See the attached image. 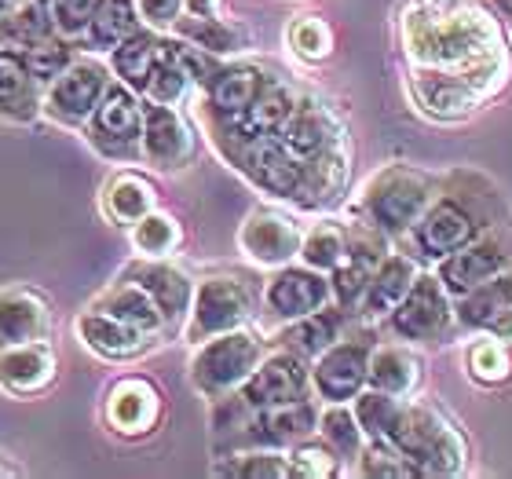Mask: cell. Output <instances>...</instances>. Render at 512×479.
Returning <instances> with one entry per match:
<instances>
[{
  "label": "cell",
  "instance_id": "cell-1",
  "mask_svg": "<svg viewBox=\"0 0 512 479\" xmlns=\"http://www.w3.org/2000/svg\"><path fill=\"white\" fill-rule=\"evenodd\" d=\"M406 44L421 66L447 70L450 63H465L476 55H494V37L487 33L483 15H472L465 8L439 11L436 4L417 8L406 19Z\"/></svg>",
  "mask_w": 512,
  "mask_h": 479
},
{
  "label": "cell",
  "instance_id": "cell-2",
  "mask_svg": "<svg viewBox=\"0 0 512 479\" xmlns=\"http://www.w3.org/2000/svg\"><path fill=\"white\" fill-rule=\"evenodd\" d=\"M388 443L421 476H447V472H458L461 461H465V443L454 432V425L447 417H439L432 406L421 403L399 406V417H395L392 432H388Z\"/></svg>",
  "mask_w": 512,
  "mask_h": 479
},
{
  "label": "cell",
  "instance_id": "cell-3",
  "mask_svg": "<svg viewBox=\"0 0 512 479\" xmlns=\"http://www.w3.org/2000/svg\"><path fill=\"white\" fill-rule=\"evenodd\" d=\"M432 198L436 194H432V180L425 172L410 169V165H384L374 180L366 183L363 198H359V213L377 231L399 238L421 220Z\"/></svg>",
  "mask_w": 512,
  "mask_h": 479
},
{
  "label": "cell",
  "instance_id": "cell-4",
  "mask_svg": "<svg viewBox=\"0 0 512 479\" xmlns=\"http://www.w3.org/2000/svg\"><path fill=\"white\" fill-rule=\"evenodd\" d=\"M264 359V344L256 333H249L246 326L227 333H216L209 341L198 344V352L191 359V388L202 399L216 403L224 395L238 392L246 377L256 370V362Z\"/></svg>",
  "mask_w": 512,
  "mask_h": 479
},
{
  "label": "cell",
  "instance_id": "cell-5",
  "mask_svg": "<svg viewBox=\"0 0 512 479\" xmlns=\"http://www.w3.org/2000/svg\"><path fill=\"white\" fill-rule=\"evenodd\" d=\"M85 139L99 158L118 165L143 161V99L121 81H110L107 96L85 121Z\"/></svg>",
  "mask_w": 512,
  "mask_h": 479
},
{
  "label": "cell",
  "instance_id": "cell-6",
  "mask_svg": "<svg viewBox=\"0 0 512 479\" xmlns=\"http://www.w3.org/2000/svg\"><path fill=\"white\" fill-rule=\"evenodd\" d=\"M253 289L238 275H213L202 286H194L191 311H187V330L183 337L191 344H202L216 333L238 330L253 319Z\"/></svg>",
  "mask_w": 512,
  "mask_h": 479
},
{
  "label": "cell",
  "instance_id": "cell-7",
  "mask_svg": "<svg viewBox=\"0 0 512 479\" xmlns=\"http://www.w3.org/2000/svg\"><path fill=\"white\" fill-rule=\"evenodd\" d=\"M110 66L99 59H74L52 85L44 88V118H52L63 128H85L92 110L110 88Z\"/></svg>",
  "mask_w": 512,
  "mask_h": 479
},
{
  "label": "cell",
  "instance_id": "cell-8",
  "mask_svg": "<svg viewBox=\"0 0 512 479\" xmlns=\"http://www.w3.org/2000/svg\"><path fill=\"white\" fill-rule=\"evenodd\" d=\"M454 322V297L443 289L439 275H417L403 304L388 315V326L399 341H443Z\"/></svg>",
  "mask_w": 512,
  "mask_h": 479
},
{
  "label": "cell",
  "instance_id": "cell-9",
  "mask_svg": "<svg viewBox=\"0 0 512 479\" xmlns=\"http://www.w3.org/2000/svg\"><path fill=\"white\" fill-rule=\"evenodd\" d=\"M370 352H374V344L366 337H341L322 355H315L311 388L319 392V399L352 403L355 395L366 388V377H370Z\"/></svg>",
  "mask_w": 512,
  "mask_h": 479
},
{
  "label": "cell",
  "instance_id": "cell-10",
  "mask_svg": "<svg viewBox=\"0 0 512 479\" xmlns=\"http://www.w3.org/2000/svg\"><path fill=\"white\" fill-rule=\"evenodd\" d=\"M480 227L483 224L469 205L461 202V194H443V198H432V205L410 231H414L417 253L425 260H443V256L458 253L461 245H469L480 235Z\"/></svg>",
  "mask_w": 512,
  "mask_h": 479
},
{
  "label": "cell",
  "instance_id": "cell-11",
  "mask_svg": "<svg viewBox=\"0 0 512 479\" xmlns=\"http://www.w3.org/2000/svg\"><path fill=\"white\" fill-rule=\"evenodd\" d=\"M165 414V399H161L158 384L147 377H121L107 388L103 399V421L114 436L121 439H143L161 425Z\"/></svg>",
  "mask_w": 512,
  "mask_h": 479
},
{
  "label": "cell",
  "instance_id": "cell-12",
  "mask_svg": "<svg viewBox=\"0 0 512 479\" xmlns=\"http://www.w3.org/2000/svg\"><path fill=\"white\" fill-rule=\"evenodd\" d=\"M308 388H311L308 359L278 348L275 355L256 362V370L238 388V395H242V403L249 410H264V406H286V403H297V399H308Z\"/></svg>",
  "mask_w": 512,
  "mask_h": 479
},
{
  "label": "cell",
  "instance_id": "cell-13",
  "mask_svg": "<svg viewBox=\"0 0 512 479\" xmlns=\"http://www.w3.org/2000/svg\"><path fill=\"white\" fill-rule=\"evenodd\" d=\"M512 264V245L505 235H476L469 245H461L458 253L439 260V282L450 297L458 300L469 289L483 286L487 278L502 275Z\"/></svg>",
  "mask_w": 512,
  "mask_h": 479
},
{
  "label": "cell",
  "instance_id": "cell-14",
  "mask_svg": "<svg viewBox=\"0 0 512 479\" xmlns=\"http://www.w3.org/2000/svg\"><path fill=\"white\" fill-rule=\"evenodd\" d=\"M330 300V275H322V271H315L308 264H282L264 289V304L271 311V319L278 322L304 319L311 311L326 308Z\"/></svg>",
  "mask_w": 512,
  "mask_h": 479
},
{
  "label": "cell",
  "instance_id": "cell-15",
  "mask_svg": "<svg viewBox=\"0 0 512 479\" xmlns=\"http://www.w3.org/2000/svg\"><path fill=\"white\" fill-rule=\"evenodd\" d=\"M384 231H377L374 224H359L355 231H348V253L344 260L330 271V289L333 304H341L344 311H355L363 300L370 278H374L377 264L384 260Z\"/></svg>",
  "mask_w": 512,
  "mask_h": 479
},
{
  "label": "cell",
  "instance_id": "cell-16",
  "mask_svg": "<svg viewBox=\"0 0 512 479\" xmlns=\"http://www.w3.org/2000/svg\"><path fill=\"white\" fill-rule=\"evenodd\" d=\"M143 161L158 172L187 169L194 161V132L176 107L143 99Z\"/></svg>",
  "mask_w": 512,
  "mask_h": 479
},
{
  "label": "cell",
  "instance_id": "cell-17",
  "mask_svg": "<svg viewBox=\"0 0 512 479\" xmlns=\"http://www.w3.org/2000/svg\"><path fill=\"white\" fill-rule=\"evenodd\" d=\"M300 242L304 231L293 216L278 213V209H253L246 216V224L238 231V245L249 260L264 267H282L293 256H300Z\"/></svg>",
  "mask_w": 512,
  "mask_h": 479
},
{
  "label": "cell",
  "instance_id": "cell-18",
  "mask_svg": "<svg viewBox=\"0 0 512 479\" xmlns=\"http://www.w3.org/2000/svg\"><path fill=\"white\" fill-rule=\"evenodd\" d=\"M59 377L55 348L44 341H26L0 352V392L11 399H33L44 395Z\"/></svg>",
  "mask_w": 512,
  "mask_h": 479
},
{
  "label": "cell",
  "instance_id": "cell-19",
  "mask_svg": "<svg viewBox=\"0 0 512 479\" xmlns=\"http://www.w3.org/2000/svg\"><path fill=\"white\" fill-rule=\"evenodd\" d=\"M319 428V410L311 399H297L286 406H264V410H249L242 421V443L249 447H293L300 439H311Z\"/></svg>",
  "mask_w": 512,
  "mask_h": 479
},
{
  "label": "cell",
  "instance_id": "cell-20",
  "mask_svg": "<svg viewBox=\"0 0 512 479\" xmlns=\"http://www.w3.org/2000/svg\"><path fill=\"white\" fill-rule=\"evenodd\" d=\"M125 278H132L136 286H143L150 293V300L158 304V311L165 315V326L187 319L194 300V282L183 275L180 267L165 264L161 256H139L125 267Z\"/></svg>",
  "mask_w": 512,
  "mask_h": 479
},
{
  "label": "cell",
  "instance_id": "cell-21",
  "mask_svg": "<svg viewBox=\"0 0 512 479\" xmlns=\"http://www.w3.org/2000/svg\"><path fill=\"white\" fill-rule=\"evenodd\" d=\"M48 330H52V304L41 289H0V352L26 341H44Z\"/></svg>",
  "mask_w": 512,
  "mask_h": 479
},
{
  "label": "cell",
  "instance_id": "cell-22",
  "mask_svg": "<svg viewBox=\"0 0 512 479\" xmlns=\"http://www.w3.org/2000/svg\"><path fill=\"white\" fill-rule=\"evenodd\" d=\"M77 330V341L85 344L88 352L99 355V359L107 362H128V359H139V355L150 348V333L136 330V326H128V322L114 319L107 311H96L88 308L77 315L74 322Z\"/></svg>",
  "mask_w": 512,
  "mask_h": 479
},
{
  "label": "cell",
  "instance_id": "cell-23",
  "mask_svg": "<svg viewBox=\"0 0 512 479\" xmlns=\"http://www.w3.org/2000/svg\"><path fill=\"white\" fill-rule=\"evenodd\" d=\"M454 315H458L461 326L469 330H491L494 337H502L505 344L512 341V275L487 278L483 286L469 289L465 297H458L454 304Z\"/></svg>",
  "mask_w": 512,
  "mask_h": 479
},
{
  "label": "cell",
  "instance_id": "cell-24",
  "mask_svg": "<svg viewBox=\"0 0 512 479\" xmlns=\"http://www.w3.org/2000/svg\"><path fill=\"white\" fill-rule=\"evenodd\" d=\"M44 114V85L15 48H0V121L30 125Z\"/></svg>",
  "mask_w": 512,
  "mask_h": 479
},
{
  "label": "cell",
  "instance_id": "cell-25",
  "mask_svg": "<svg viewBox=\"0 0 512 479\" xmlns=\"http://www.w3.org/2000/svg\"><path fill=\"white\" fill-rule=\"evenodd\" d=\"M267 85V74L260 66L238 63V66H216V74L205 81L209 96H205V107L213 114V121L238 118L242 110L260 96V88Z\"/></svg>",
  "mask_w": 512,
  "mask_h": 479
},
{
  "label": "cell",
  "instance_id": "cell-26",
  "mask_svg": "<svg viewBox=\"0 0 512 479\" xmlns=\"http://www.w3.org/2000/svg\"><path fill=\"white\" fill-rule=\"evenodd\" d=\"M417 275H421V271H417V264L410 260V256H403V253L384 256L355 311H359L363 319H388V315L403 304V297L410 293Z\"/></svg>",
  "mask_w": 512,
  "mask_h": 479
},
{
  "label": "cell",
  "instance_id": "cell-27",
  "mask_svg": "<svg viewBox=\"0 0 512 479\" xmlns=\"http://www.w3.org/2000/svg\"><path fill=\"white\" fill-rule=\"evenodd\" d=\"M92 308L96 311H107L114 319L128 322V326H136V330L150 333V337H158L165 330V315L158 311V304L150 300V293L143 286H136L132 278L121 275L118 282H110L96 300H92Z\"/></svg>",
  "mask_w": 512,
  "mask_h": 479
},
{
  "label": "cell",
  "instance_id": "cell-28",
  "mask_svg": "<svg viewBox=\"0 0 512 479\" xmlns=\"http://www.w3.org/2000/svg\"><path fill=\"white\" fill-rule=\"evenodd\" d=\"M344 315L348 311L337 304V308H319L304 315V319H293L286 322V330L278 333V348H286V352L300 355V359H315L330 348L333 341H341L344 333Z\"/></svg>",
  "mask_w": 512,
  "mask_h": 479
},
{
  "label": "cell",
  "instance_id": "cell-29",
  "mask_svg": "<svg viewBox=\"0 0 512 479\" xmlns=\"http://www.w3.org/2000/svg\"><path fill=\"white\" fill-rule=\"evenodd\" d=\"M99 205H103V213H107L110 224L132 227L136 220H143V216L158 205V191H154V183H150L147 176L125 169L107 180Z\"/></svg>",
  "mask_w": 512,
  "mask_h": 479
},
{
  "label": "cell",
  "instance_id": "cell-30",
  "mask_svg": "<svg viewBox=\"0 0 512 479\" xmlns=\"http://www.w3.org/2000/svg\"><path fill=\"white\" fill-rule=\"evenodd\" d=\"M161 48H165V37L158 30H136L128 41H121L114 52H110V74H118L121 85H128L136 96H143V88L150 81V70L158 63Z\"/></svg>",
  "mask_w": 512,
  "mask_h": 479
},
{
  "label": "cell",
  "instance_id": "cell-31",
  "mask_svg": "<svg viewBox=\"0 0 512 479\" xmlns=\"http://www.w3.org/2000/svg\"><path fill=\"white\" fill-rule=\"evenodd\" d=\"M417 381H421V359L410 348H403V344H384V348L370 352V377H366L370 388L406 399L417 388Z\"/></svg>",
  "mask_w": 512,
  "mask_h": 479
},
{
  "label": "cell",
  "instance_id": "cell-32",
  "mask_svg": "<svg viewBox=\"0 0 512 479\" xmlns=\"http://www.w3.org/2000/svg\"><path fill=\"white\" fill-rule=\"evenodd\" d=\"M136 30H143V19L136 11V0H103L96 11L92 26L85 30L81 41L88 44V52H114L121 41H128Z\"/></svg>",
  "mask_w": 512,
  "mask_h": 479
},
{
  "label": "cell",
  "instance_id": "cell-33",
  "mask_svg": "<svg viewBox=\"0 0 512 479\" xmlns=\"http://www.w3.org/2000/svg\"><path fill=\"white\" fill-rule=\"evenodd\" d=\"M172 30L180 41L202 48L205 55H231L242 48V30H235L220 15H180V22Z\"/></svg>",
  "mask_w": 512,
  "mask_h": 479
},
{
  "label": "cell",
  "instance_id": "cell-34",
  "mask_svg": "<svg viewBox=\"0 0 512 479\" xmlns=\"http://www.w3.org/2000/svg\"><path fill=\"white\" fill-rule=\"evenodd\" d=\"M216 472L242 479H289L293 465H289V454H282L278 447H253L246 454H231L227 461H220Z\"/></svg>",
  "mask_w": 512,
  "mask_h": 479
},
{
  "label": "cell",
  "instance_id": "cell-35",
  "mask_svg": "<svg viewBox=\"0 0 512 479\" xmlns=\"http://www.w3.org/2000/svg\"><path fill=\"white\" fill-rule=\"evenodd\" d=\"M348 253V231L341 224H315L300 242V260L322 275H330Z\"/></svg>",
  "mask_w": 512,
  "mask_h": 479
},
{
  "label": "cell",
  "instance_id": "cell-36",
  "mask_svg": "<svg viewBox=\"0 0 512 479\" xmlns=\"http://www.w3.org/2000/svg\"><path fill=\"white\" fill-rule=\"evenodd\" d=\"M352 403H355L352 414H355V421H359V428H363V436L366 439H388L395 417H399L403 399H399V395H388V392L370 388V392L355 395Z\"/></svg>",
  "mask_w": 512,
  "mask_h": 479
},
{
  "label": "cell",
  "instance_id": "cell-37",
  "mask_svg": "<svg viewBox=\"0 0 512 479\" xmlns=\"http://www.w3.org/2000/svg\"><path fill=\"white\" fill-rule=\"evenodd\" d=\"M319 432L341 461H355L359 458V450H363V443H366L363 428H359L355 414L344 403H330V410L319 417Z\"/></svg>",
  "mask_w": 512,
  "mask_h": 479
},
{
  "label": "cell",
  "instance_id": "cell-38",
  "mask_svg": "<svg viewBox=\"0 0 512 479\" xmlns=\"http://www.w3.org/2000/svg\"><path fill=\"white\" fill-rule=\"evenodd\" d=\"M22 59H26V66H30V74L37 77L44 88H48L55 77L63 74L66 66L74 63L77 52H74V41H70V37H63V33H52L48 41L33 44V48H22Z\"/></svg>",
  "mask_w": 512,
  "mask_h": 479
},
{
  "label": "cell",
  "instance_id": "cell-39",
  "mask_svg": "<svg viewBox=\"0 0 512 479\" xmlns=\"http://www.w3.org/2000/svg\"><path fill=\"white\" fill-rule=\"evenodd\" d=\"M180 238V224L169 213H158V209H150L143 220L132 224V245H136L139 256H169L180 245Z\"/></svg>",
  "mask_w": 512,
  "mask_h": 479
},
{
  "label": "cell",
  "instance_id": "cell-40",
  "mask_svg": "<svg viewBox=\"0 0 512 479\" xmlns=\"http://www.w3.org/2000/svg\"><path fill=\"white\" fill-rule=\"evenodd\" d=\"M355 472H359V476H381V479L421 476L388 439H366L363 450H359V458H355Z\"/></svg>",
  "mask_w": 512,
  "mask_h": 479
},
{
  "label": "cell",
  "instance_id": "cell-41",
  "mask_svg": "<svg viewBox=\"0 0 512 479\" xmlns=\"http://www.w3.org/2000/svg\"><path fill=\"white\" fill-rule=\"evenodd\" d=\"M286 41H289V48H293L300 59H308V63H322V59L333 52V33L319 15H297V19L289 22Z\"/></svg>",
  "mask_w": 512,
  "mask_h": 479
},
{
  "label": "cell",
  "instance_id": "cell-42",
  "mask_svg": "<svg viewBox=\"0 0 512 479\" xmlns=\"http://www.w3.org/2000/svg\"><path fill=\"white\" fill-rule=\"evenodd\" d=\"M289 465H293V476H308V479L337 476V472H341V458L333 454V447L326 439H322V443H308V439L293 443Z\"/></svg>",
  "mask_w": 512,
  "mask_h": 479
},
{
  "label": "cell",
  "instance_id": "cell-43",
  "mask_svg": "<svg viewBox=\"0 0 512 479\" xmlns=\"http://www.w3.org/2000/svg\"><path fill=\"white\" fill-rule=\"evenodd\" d=\"M469 370L480 384H502L512 373L509 359V344L498 337V341H480L469 348Z\"/></svg>",
  "mask_w": 512,
  "mask_h": 479
},
{
  "label": "cell",
  "instance_id": "cell-44",
  "mask_svg": "<svg viewBox=\"0 0 512 479\" xmlns=\"http://www.w3.org/2000/svg\"><path fill=\"white\" fill-rule=\"evenodd\" d=\"M103 0H52V22H55V33H63L70 41H81L85 30L92 26L96 19V11Z\"/></svg>",
  "mask_w": 512,
  "mask_h": 479
},
{
  "label": "cell",
  "instance_id": "cell-45",
  "mask_svg": "<svg viewBox=\"0 0 512 479\" xmlns=\"http://www.w3.org/2000/svg\"><path fill=\"white\" fill-rule=\"evenodd\" d=\"M136 11L147 30H172L183 15V0H136Z\"/></svg>",
  "mask_w": 512,
  "mask_h": 479
},
{
  "label": "cell",
  "instance_id": "cell-46",
  "mask_svg": "<svg viewBox=\"0 0 512 479\" xmlns=\"http://www.w3.org/2000/svg\"><path fill=\"white\" fill-rule=\"evenodd\" d=\"M224 0H183V15H220Z\"/></svg>",
  "mask_w": 512,
  "mask_h": 479
},
{
  "label": "cell",
  "instance_id": "cell-47",
  "mask_svg": "<svg viewBox=\"0 0 512 479\" xmlns=\"http://www.w3.org/2000/svg\"><path fill=\"white\" fill-rule=\"evenodd\" d=\"M11 476H22V465H15L8 454H0V479H11Z\"/></svg>",
  "mask_w": 512,
  "mask_h": 479
},
{
  "label": "cell",
  "instance_id": "cell-48",
  "mask_svg": "<svg viewBox=\"0 0 512 479\" xmlns=\"http://www.w3.org/2000/svg\"><path fill=\"white\" fill-rule=\"evenodd\" d=\"M22 0H0V19H4V15H11V11L19 8Z\"/></svg>",
  "mask_w": 512,
  "mask_h": 479
},
{
  "label": "cell",
  "instance_id": "cell-49",
  "mask_svg": "<svg viewBox=\"0 0 512 479\" xmlns=\"http://www.w3.org/2000/svg\"><path fill=\"white\" fill-rule=\"evenodd\" d=\"M505 22H509V33H512V19H505Z\"/></svg>",
  "mask_w": 512,
  "mask_h": 479
}]
</instances>
